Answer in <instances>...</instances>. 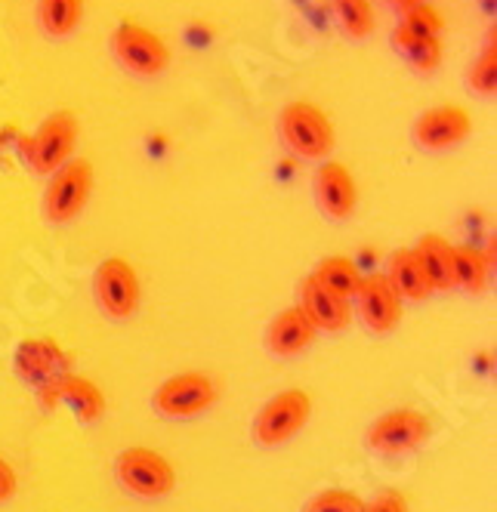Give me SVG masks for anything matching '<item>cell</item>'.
<instances>
[{
    "instance_id": "obj_19",
    "label": "cell",
    "mask_w": 497,
    "mask_h": 512,
    "mask_svg": "<svg viewBox=\"0 0 497 512\" xmlns=\"http://www.w3.org/2000/svg\"><path fill=\"white\" fill-rule=\"evenodd\" d=\"M451 241H445L436 232H426L420 238V244L414 247L417 260L426 272V281H430L433 294L436 290H454V275H451Z\"/></svg>"
},
{
    "instance_id": "obj_18",
    "label": "cell",
    "mask_w": 497,
    "mask_h": 512,
    "mask_svg": "<svg viewBox=\"0 0 497 512\" xmlns=\"http://www.w3.org/2000/svg\"><path fill=\"white\" fill-rule=\"evenodd\" d=\"M389 41H393V50L408 62L414 75H433V71H439L442 56H445L442 38H417V34L396 25Z\"/></svg>"
},
{
    "instance_id": "obj_2",
    "label": "cell",
    "mask_w": 497,
    "mask_h": 512,
    "mask_svg": "<svg viewBox=\"0 0 497 512\" xmlns=\"http://www.w3.org/2000/svg\"><path fill=\"white\" fill-rule=\"evenodd\" d=\"M78 136V115L68 112V108H59V112H50L38 124V130L22 139V158L38 176H53L65 161L75 158Z\"/></svg>"
},
{
    "instance_id": "obj_25",
    "label": "cell",
    "mask_w": 497,
    "mask_h": 512,
    "mask_svg": "<svg viewBox=\"0 0 497 512\" xmlns=\"http://www.w3.org/2000/svg\"><path fill=\"white\" fill-rule=\"evenodd\" d=\"M399 28L417 34V38H442L445 34V16L433 4H417L399 10Z\"/></svg>"
},
{
    "instance_id": "obj_10",
    "label": "cell",
    "mask_w": 497,
    "mask_h": 512,
    "mask_svg": "<svg viewBox=\"0 0 497 512\" xmlns=\"http://www.w3.org/2000/svg\"><path fill=\"white\" fill-rule=\"evenodd\" d=\"M473 133V118L464 105H433L420 112V118L411 127V139L423 152H451L460 142H467Z\"/></svg>"
},
{
    "instance_id": "obj_6",
    "label": "cell",
    "mask_w": 497,
    "mask_h": 512,
    "mask_svg": "<svg viewBox=\"0 0 497 512\" xmlns=\"http://www.w3.org/2000/svg\"><path fill=\"white\" fill-rule=\"evenodd\" d=\"M115 479L139 500H161L176 488V469L152 448H127L115 460Z\"/></svg>"
},
{
    "instance_id": "obj_16",
    "label": "cell",
    "mask_w": 497,
    "mask_h": 512,
    "mask_svg": "<svg viewBox=\"0 0 497 512\" xmlns=\"http://www.w3.org/2000/svg\"><path fill=\"white\" fill-rule=\"evenodd\" d=\"M16 374L34 386H47L68 368V355L53 340H25L16 349Z\"/></svg>"
},
{
    "instance_id": "obj_27",
    "label": "cell",
    "mask_w": 497,
    "mask_h": 512,
    "mask_svg": "<svg viewBox=\"0 0 497 512\" xmlns=\"http://www.w3.org/2000/svg\"><path fill=\"white\" fill-rule=\"evenodd\" d=\"M365 512H411L408 500L402 491H393V488H386L380 494H374L368 503H365Z\"/></svg>"
},
{
    "instance_id": "obj_17",
    "label": "cell",
    "mask_w": 497,
    "mask_h": 512,
    "mask_svg": "<svg viewBox=\"0 0 497 512\" xmlns=\"http://www.w3.org/2000/svg\"><path fill=\"white\" fill-rule=\"evenodd\" d=\"M389 284L399 294V300H411V303H423L433 297V287L426 281V272L417 260L414 247H399L393 256H389Z\"/></svg>"
},
{
    "instance_id": "obj_20",
    "label": "cell",
    "mask_w": 497,
    "mask_h": 512,
    "mask_svg": "<svg viewBox=\"0 0 497 512\" xmlns=\"http://www.w3.org/2000/svg\"><path fill=\"white\" fill-rule=\"evenodd\" d=\"M84 22V0H38V25L47 38L65 41Z\"/></svg>"
},
{
    "instance_id": "obj_26",
    "label": "cell",
    "mask_w": 497,
    "mask_h": 512,
    "mask_svg": "<svg viewBox=\"0 0 497 512\" xmlns=\"http://www.w3.org/2000/svg\"><path fill=\"white\" fill-rule=\"evenodd\" d=\"M303 512H365V500L343 488H325L306 500Z\"/></svg>"
},
{
    "instance_id": "obj_3",
    "label": "cell",
    "mask_w": 497,
    "mask_h": 512,
    "mask_svg": "<svg viewBox=\"0 0 497 512\" xmlns=\"http://www.w3.org/2000/svg\"><path fill=\"white\" fill-rule=\"evenodd\" d=\"M115 62L133 78L155 81L170 65V47L158 31L139 25V22H121L109 38Z\"/></svg>"
},
{
    "instance_id": "obj_8",
    "label": "cell",
    "mask_w": 497,
    "mask_h": 512,
    "mask_svg": "<svg viewBox=\"0 0 497 512\" xmlns=\"http://www.w3.org/2000/svg\"><path fill=\"white\" fill-rule=\"evenodd\" d=\"M217 395H220V389L207 374L186 371V374L167 377L155 389L152 408L164 420H195L217 405Z\"/></svg>"
},
{
    "instance_id": "obj_22",
    "label": "cell",
    "mask_w": 497,
    "mask_h": 512,
    "mask_svg": "<svg viewBox=\"0 0 497 512\" xmlns=\"http://www.w3.org/2000/svg\"><path fill=\"white\" fill-rule=\"evenodd\" d=\"M312 278L343 300H352L355 290H359V284H362V275L349 256H325V260L315 266Z\"/></svg>"
},
{
    "instance_id": "obj_1",
    "label": "cell",
    "mask_w": 497,
    "mask_h": 512,
    "mask_svg": "<svg viewBox=\"0 0 497 512\" xmlns=\"http://www.w3.org/2000/svg\"><path fill=\"white\" fill-rule=\"evenodd\" d=\"M278 136L284 142V149H288L294 158L315 161V164L328 161L334 152V142H337L331 118L315 102H306V99L288 102L281 108Z\"/></svg>"
},
{
    "instance_id": "obj_28",
    "label": "cell",
    "mask_w": 497,
    "mask_h": 512,
    "mask_svg": "<svg viewBox=\"0 0 497 512\" xmlns=\"http://www.w3.org/2000/svg\"><path fill=\"white\" fill-rule=\"evenodd\" d=\"M16 488H19V479H16V469L0 457V503L4 500H10L13 494H16Z\"/></svg>"
},
{
    "instance_id": "obj_29",
    "label": "cell",
    "mask_w": 497,
    "mask_h": 512,
    "mask_svg": "<svg viewBox=\"0 0 497 512\" xmlns=\"http://www.w3.org/2000/svg\"><path fill=\"white\" fill-rule=\"evenodd\" d=\"M383 4L396 7V10H405V7H417V4H430V0H383Z\"/></svg>"
},
{
    "instance_id": "obj_23",
    "label": "cell",
    "mask_w": 497,
    "mask_h": 512,
    "mask_svg": "<svg viewBox=\"0 0 497 512\" xmlns=\"http://www.w3.org/2000/svg\"><path fill=\"white\" fill-rule=\"evenodd\" d=\"M331 13L340 31L349 41H365L374 31V7L371 0H331Z\"/></svg>"
},
{
    "instance_id": "obj_14",
    "label": "cell",
    "mask_w": 497,
    "mask_h": 512,
    "mask_svg": "<svg viewBox=\"0 0 497 512\" xmlns=\"http://www.w3.org/2000/svg\"><path fill=\"white\" fill-rule=\"evenodd\" d=\"M315 337H318V331L312 327V321L306 318V312L300 306H288V309H281L269 321L263 346L275 358H297V355H303L315 343Z\"/></svg>"
},
{
    "instance_id": "obj_12",
    "label": "cell",
    "mask_w": 497,
    "mask_h": 512,
    "mask_svg": "<svg viewBox=\"0 0 497 512\" xmlns=\"http://www.w3.org/2000/svg\"><path fill=\"white\" fill-rule=\"evenodd\" d=\"M355 312L371 334L386 337L402 324V300L386 275H368L355 290Z\"/></svg>"
},
{
    "instance_id": "obj_5",
    "label": "cell",
    "mask_w": 497,
    "mask_h": 512,
    "mask_svg": "<svg viewBox=\"0 0 497 512\" xmlns=\"http://www.w3.org/2000/svg\"><path fill=\"white\" fill-rule=\"evenodd\" d=\"M312 414V398L306 389H281L275 392L266 405L254 417V438L263 448H281L288 445L291 438L303 432Z\"/></svg>"
},
{
    "instance_id": "obj_11",
    "label": "cell",
    "mask_w": 497,
    "mask_h": 512,
    "mask_svg": "<svg viewBox=\"0 0 497 512\" xmlns=\"http://www.w3.org/2000/svg\"><path fill=\"white\" fill-rule=\"evenodd\" d=\"M312 198L315 207L322 210L334 223H346L352 219L355 207H359V189H355V176L343 161H322L312 173Z\"/></svg>"
},
{
    "instance_id": "obj_13",
    "label": "cell",
    "mask_w": 497,
    "mask_h": 512,
    "mask_svg": "<svg viewBox=\"0 0 497 512\" xmlns=\"http://www.w3.org/2000/svg\"><path fill=\"white\" fill-rule=\"evenodd\" d=\"M300 309L306 312V318L312 321V327L318 334H343L352 324V306L349 300L331 294L322 284H318L312 275H306L300 281Z\"/></svg>"
},
{
    "instance_id": "obj_4",
    "label": "cell",
    "mask_w": 497,
    "mask_h": 512,
    "mask_svg": "<svg viewBox=\"0 0 497 512\" xmlns=\"http://www.w3.org/2000/svg\"><path fill=\"white\" fill-rule=\"evenodd\" d=\"M93 164L87 158L65 161L53 176H47V189L41 198V213L53 226H68L84 213L93 195Z\"/></svg>"
},
{
    "instance_id": "obj_21",
    "label": "cell",
    "mask_w": 497,
    "mask_h": 512,
    "mask_svg": "<svg viewBox=\"0 0 497 512\" xmlns=\"http://www.w3.org/2000/svg\"><path fill=\"white\" fill-rule=\"evenodd\" d=\"M488 272H491V260L470 247V244H454L451 247V275H454V287H464L467 294H482L488 287Z\"/></svg>"
},
{
    "instance_id": "obj_9",
    "label": "cell",
    "mask_w": 497,
    "mask_h": 512,
    "mask_svg": "<svg viewBox=\"0 0 497 512\" xmlns=\"http://www.w3.org/2000/svg\"><path fill=\"white\" fill-rule=\"evenodd\" d=\"M93 297L96 306L109 318L115 321L130 318L139 309V297H142L139 275L130 266V260H124V256H105L93 272Z\"/></svg>"
},
{
    "instance_id": "obj_15",
    "label": "cell",
    "mask_w": 497,
    "mask_h": 512,
    "mask_svg": "<svg viewBox=\"0 0 497 512\" xmlns=\"http://www.w3.org/2000/svg\"><path fill=\"white\" fill-rule=\"evenodd\" d=\"M44 389V401L53 405V401H65V405L75 411V417L81 423H96L105 414V395L102 389L81 377V374H59L56 380H50Z\"/></svg>"
},
{
    "instance_id": "obj_7",
    "label": "cell",
    "mask_w": 497,
    "mask_h": 512,
    "mask_svg": "<svg viewBox=\"0 0 497 512\" xmlns=\"http://www.w3.org/2000/svg\"><path fill=\"white\" fill-rule=\"evenodd\" d=\"M433 435V423L423 411L414 408H396L380 414L368 432H365V448L380 457H402L417 448H423Z\"/></svg>"
},
{
    "instance_id": "obj_24",
    "label": "cell",
    "mask_w": 497,
    "mask_h": 512,
    "mask_svg": "<svg viewBox=\"0 0 497 512\" xmlns=\"http://www.w3.org/2000/svg\"><path fill=\"white\" fill-rule=\"evenodd\" d=\"M467 84L476 96H494L497 93V34H491V38L485 41V47L470 62Z\"/></svg>"
}]
</instances>
